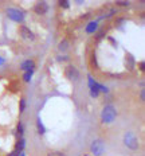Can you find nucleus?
Wrapping results in <instances>:
<instances>
[{
	"mask_svg": "<svg viewBox=\"0 0 145 156\" xmlns=\"http://www.w3.org/2000/svg\"><path fill=\"white\" fill-rule=\"evenodd\" d=\"M116 117H117V110L116 108L112 105V104H109V105H105L104 109H102L101 112V120L104 124H110L116 120Z\"/></svg>",
	"mask_w": 145,
	"mask_h": 156,
	"instance_id": "f257e3e1",
	"label": "nucleus"
},
{
	"mask_svg": "<svg viewBox=\"0 0 145 156\" xmlns=\"http://www.w3.org/2000/svg\"><path fill=\"white\" fill-rule=\"evenodd\" d=\"M124 144H125V147H128L129 149H133V151H136L138 148V145H140L138 144L137 136L133 132H126L124 135Z\"/></svg>",
	"mask_w": 145,
	"mask_h": 156,
	"instance_id": "f03ea898",
	"label": "nucleus"
},
{
	"mask_svg": "<svg viewBox=\"0 0 145 156\" xmlns=\"http://www.w3.org/2000/svg\"><path fill=\"white\" fill-rule=\"evenodd\" d=\"M90 151L94 156H101L105 152V141L102 139H95L90 145Z\"/></svg>",
	"mask_w": 145,
	"mask_h": 156,
	"instance_id": "7ed1b4c3",
	"label": "nucleus"
},
{
	"mask_svg": "<svg viewBox=\"0 0 145 156\" xmlns=\"http://www.w3.org/2000/svg\"><path fill=\"white\" fill-rule=\"evenodd\" d=\"M64 76H66V78L70 81H78L79 80V71L75 66L69 65V66H66V69H64Z\"/></svg>",
	"mask_w": 145,
	"mask_h": 156,
	"instance_id": "20e7f679",
	"label": "nucleus"
},
{
	"mask_svg": "<svg viewBox=\"0 0 145 156\" xmlns=\"http://www.w3.org/2000/svg\"><path fill=\"white\" fill-rule=\"evenodd\" d=\"M7 16L9 19H12V20H15V22H23L24 20V15L16 8H8L7 9Z\"/></svg>",
	"mask_w": 145,
	"mask_h": 156,
	"instance_id": "39448f33",
	"label": "nucleus"
},
{
	"mask_svg": "<svg viewBox=\"0 0 145 156\" xmlns=\"http://www.w3.org/2000/svg\"><path fill=\"white\" fill-rule=\"evenodd\" d=\"M19 32H20V37L23 38V39H27V41H34V39H35L34 32H32L28 27L23 26V24L19 27Z\"/></svg>",
	"mask_w": 145,
	"mask_h": 156,
	"instance_id": "423d86ee",
	"label": "nucleus"
},
{
	"mask_svg": "<svg viewBox=\"0 0 145 156\" xmlns=\"http://www.w3.org/2000/svg\"><path fill=\"white\" fill-rule=\"evenodd\" d=\"M34 11H35V14H38V15H44V14H46V12L48 11L47 3H46V2H39V3H36V4H35V7H34Z\"/></svg>",
	"mask_w": 145,
	"mask_h": 156,
	"instance_id": "0eeeda50",
	"label": "nucleus"
},
{
	"mask_svg": "<svg viewBox=\"0 0 145 156\" xmlns=\"http://www.w3.org/2000/svg\"><path fill=\"white\" fill-rule=\"evenodd\" d=\"M20 67H22V70H24V71H31V70H34V67H35V62L31 59L24 61V62L20 65Z\"/></svg>",
	"mask_w": 145,
	"mask_h": 156,
	"instance_id": "6e6552de",
	"label": "nucleus"
},
{
	"mask_svg": "<svg viewBox=\"0 0 145 156\" xmlns=\"http://www.w3.org/2000/svg\"><path fill=\"white\" fill-rule=\"evenodd\" d=\"M126 66H128V69H129V70H133V69H134V66H136V62H134L133 57H132L130 54L126 55Z\"/></svg>",
	"mask_w": 145,
	"mask_h": 156,
	"instance_id": "1a4fd4ad",
	"label": "nucleus"
},
{
	"mask_svg": "<svg viewBox=\"0 0 145 156\" xmlns=\"http://www.w3.org/2000/svg\"><path fill=\"white\" fill-rule=\"evenodd\" d=\"M90 96L91 97H98L99 96V90L97 87V83H94L93 86H90Z\"/></svg>",
	"mask_w": 145,
	"mask_h": 156,
	"instance_id": "9d476101",
	"label": "nucleus"
},
{
	"mask_svg": "<svg viewBox=\"0 0 145 156\" xmlns=\"http://www.w3.org/2000/svg\"><path fill=\"white\" fill-rule=\"evenodd\" d=\"M23 148H24V139L23 137H20V140L18 141V144H16V151H19V152H22L23 151Z\"/></svg>",
	"mask_w": 145,
	"mask_h": 156,
	"instance_id": "9b49d317",
	"label": "nucleus"
},
{
	"mask_svg": "<svg viewBox=\"0 0 145 156\" xmlns=\"http://www.w3.org/2000/svg\"><path fill=\"white\" fill-rule=\"evenodd\" d=\"M67 48H69V42H67V41H62V42H60V43H59V50L60 51H66Z\"/></svg>",
	"mask_w": 145,
	"mask_h": 156,
	"instance_id": "f8f14e48",
	"label": "nucleus"
},
{
	"mask_svg": "<svg viewBox=\"0 0 145 156\" xmlns=\"http://www.w3.org/2000/svg\"><path fill=\"white\" fill-rule=\"evenodd\" d=\"M36 125H38V133H39V135H43V133H44V126L42 125L40 119L36 120Z\"/></svg>",
	"mask_w": 145,
	"mask_h": 156,
	"instance_id": "ddd939ff",
	"label": "nucleus"
},
{
	"mask_svg": "<svg viewBox=\"0 0 145 156\" xmlns=\"http://www.w3.org/2000/svg\"><path fill=\"white\" fill-rule=\"evenodd\" d=\"M32 73H34V71H26L24 73V76H23V81L24 82H30V80H31V77H32Z\"/></svg>",
	"mask_w": 145,
	"mask_h": 156,
	"instance_id": "4468645a",
	"label": "nucleus"
},
{
	"mask_svg": "<svg viewBox=\"0 0 145 156\" xmlns=\"http://www.w3.org/2000/svg\"><path fill=\"white\" fill-rule=\"evenodd\" d=\"M47 156H66L63 154V152H59V151H51V152H48Z\"/></svg>",
	"mask_w": 145,
	"mask_h": 156,
	"instance_id": "2eb2a0df",
	"label": "nucleus"
},
{
	"mask_svg": "<svg viewBox=\"0 0 145 156\" xmlns=\"http://www.w3.org/2000/svg\"><path fill=\"white\" fill-rule=\"evenodd\" d=\"M23 131H24V126H23V124H22V122H19L18 124V135L20 136H23Z\"/></svg>",
	"mask_w": 145,
	"mask_h": 156,
	"instance_id": "dca6fc26",
	"label": "nucleus"
},
{
	"mask_svg": "<svg viewBox=\"0 0 145 156\" xmlns=\"http://www.w3.org/2000/svg\"><path fill=\"white\" fill-rule=\"evenodd\" d=\"M59 5L62 8H69L70 7V2H67V0H62V2H59Z\"/></svg>",
	"mask_w": 145,
	"mask_h": 156,
	"instance_id": "f3484780",
	"label": "nucleus"
},
{
	"mask_svg": "<svg viewBox=\"0 0 145 156\" xmlns=\"http://www.w3.org/2000/svg\"><path fill=\"white\" fill-rule=\"evenodd\" d=\"M19 109H20V113L24 112V109H26V100H24V98L20 100V105H19Z\"/></svg>",
	"mask_w": 145,
	"mask_h": 156,
	"instance_id": "a211bd4d",
	"label": "nucleus"
},
{
	"mask_svg": "<svg viewBox=\"0 0 145 156\" xmlns=\"http://www.w3.org/2000/svg\"><path fill=\"white\" fill-rule=\"evenodd\" d=\"M20 155H22V152H19V151H16V149H15V151H12L8 156H20Z\"/></svg>",
	"mask_w": 145,
	"mask_h": 156,
	"instance_id": "6ab92c4d",
	"label": "nucleus"
},
{
	"mask_svg": "<svg viewBox=\"0 0 145 156\" xmlns=\"http://www.w3.org/2000/svg\"><path fill=\"white\" fill-rule=\"evenodd\" d=\"M140 98H141V101H144V100H145V92H144V89H141V92H140Z\"/></svg>",
	"mask_w": 145,
	"mask_h": 156,
	"instance_id": "aec40b11",
	"label": "nucleus"
},
{
	"mask_svg": "<svg viewBox=\"0 0 145 156\" xmlns=\"http://www.w3.org/2000/svg\"><path fill=\"white\" fill-rule=\"evenodd\" d=\"M117 5H129V2H116Z\"/></svg>",
	"mask_w": 145,
	"mask_h": 156,
	"instance_id": "412c9836",
	"label": "nucleus"
},
{
	"mask_svg": "<svg viewBox=\"0 0 145 156\" xmlns=\"http://www.w3.org/2000/svg\"><path fill=\"white\" fill-rule=\"evenodd\" d=\"M138 66H140V70H141V71H144V69H145V67H144V66H145L144 62H140V63H138Z\"/></svg>",
	"mask_w": 145,
	"mask_h": 156,
	"instance_id": "4be33fe9",
	"label": "nucleus"
}]
</instances>
